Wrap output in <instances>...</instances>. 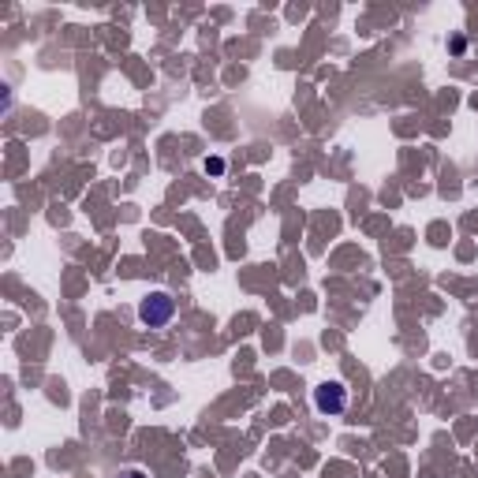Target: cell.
<instances>
[{"label": "cell", "mask_w": 478, "mask_h": 478, "mask_svg": "<svg viewBox=\"0 0 478 478\" xmlns=\"http://www.w3.org/2000/svg\"><path fill=\"white\" fill-rule=\"evenodd\" d=\"M206 172L221 176V172H224V161H221V157H209V161H206Z\"/></svg>", "instance_id": "cell-3"}, {"label": "cell", "mask_w": 478, "mask_h": 478, "mask_svg": "<svg viewBox=\"0 0 478 478\" xmlns=\"http://www.w3.org/2000/svg\"><path fill=\"white\" fill-rule=\"evenodd\" d=\"M314 408L321 415H344V408H348V389L340 381H321L314 389Z\"/></svg>", "instance_id": "cell-2"}, {"label": "cell", "mask_w": 478, "mask_h": 478, "mask_svg": "<svg viewBox=\"0 0 478 478\" xmlns=\"http://www.w3.org/2000/svg\"><path fill=\"white\" fill-rule=\"evenodd\" d=\"M119 478H146V474H142V471H124Z\"/></svg>", "instance_id": "cell-4"}, {"label": "cell", "mask_w": 478, "mask_h": 478, "mask_svg": "<svg viewBox=\"0 0 478 478\" xmlns=\"http://www.w3.org/2000/svg\"><path fill=\"white\" fill-rule=\"evenodd\" d=\"M172 314H176V299L169 292H153L138 303V318L146 321L150 329H164L172 321Z\"/></svg>", "instance_id": "cell-1"}]
</instances>
